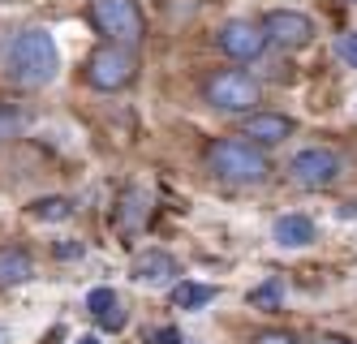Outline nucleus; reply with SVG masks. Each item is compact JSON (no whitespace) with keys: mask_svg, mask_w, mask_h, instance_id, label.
<instances>
[{"mask_svg":"<svg viewBox=\"0 0 357 344\" xmlns=\"http://www.w3.org/2000/svg\"><path fill=\"white\" fill-rule=\"evenodd\" d=\"M245 138L259 142V147H275V142L293 138V121L280 117V112H254V117L245 121Z\"/></svg>","mask_w":357,"mask_h":344,"instance_id":"obj_11","label":"nucleus"},{"mask_svg":"<svg viewBox=\"0 0 357 344\" xmlns=\"http://www.w3.org/2000/svg\"><path fill=\"white\" fill-rule=\"evenodd\" d=\"M314 344H353V340H349V336H319Z\"/></svg>","mask_w":357,"mask_h":344,"instance_id":"obj_21","label":"nucleus"},{"mask_svg":"<svg viewBox=\"0 0 357 344\" xmlns=\"http://www.w3.org/2000/svg\"><path fill=\"white\" fill-rule=\"evenodd\" d=\"M207 172H215L228 185H254V181L267 177V155L245 134L241 138H215L207 147Z\"/></svg>","mask_w":357,"mask_h":344,"instance_id":"obj_2","label":"nucleus"},{"mask_svg":"<svg viewBox=\"0 0 357 344\" xmlns=\"http://www.w3.org/2000/svg\"><path fill=\"white\" fill-rule=\"evenodd\" d=\"M340 57L357 65V35H349V39H340Z\"/></svg>","mask_w":357,"mask_h":344,"instance_id":"obj_20","label":"nucleus"},{"mask_svg":"<svg viewBox=\"0 0 357 344\" xmlns=\"http://www.w3.org/2000/svg\"><path fill=\"white\" fill-rule=\"evenodd\" d=\"M121 232L125 237H134V232H142V224H146V198L142 194H125L121 198Z\"/></svg>","mask_w":357,"mask_h":344,"instance_id":"obj_15","label":"nucleus"},{"mask_svg":"<svg viewBox=\"0 0 357 344\" xmlns=\"http://www.w3.org/2000/svg\"><path fill=\"white\" fill-rule=\"evenodd\" d=\"M202 95H207V103L220 112H250V117L263 103V87L254 82L245 69H215L207 77V87H202Z\"/></svg>","mask_w":357,"mask_h":344,"instance_id":"obj_4","label":"nucleus"},{"mask_svg":"<svg viewBox=\"0 0 357 344\" xmlns=\"http://www.w3.org/2000/svg\"><path fill=\"white\" fill-rule=\"evenodd\" d=\"M151 344H181V331H176V327H160V331H151Z\"/></svg>","mask_w":357,"mask_h":344,"instance_id":"obj_19","label":"nucleus"},{"mask_svg":"<svg viewBox=\"0 0 357 344\" xmlns=\"http://www.w3.org/2000/svg\"><path fill=\"white\" fill-rule=\"evenodd\" d=\"M69 216H73V207L65 198H43V202H35V220H69Z\"/></svg>","mask_w":357,"mask_h":344,"instance_id":"obj_17","label":"nucleus"},{"mask_svg":"<svg viewBox=\"0 0 357 344\" xmlns=\"http://www.w3.org/2000/svg\"><path fill=\"white\" fill-rule=\"evenodd\" d=\"M263 26H250V22H224L220 26V47L228 52L233 61H259L263 57Z\"/></svg>","mask_w":357,"mask_h":344,"instance_id":"obj_8","label":"nucleus"},{"mask_svg":"<svg viewBox=\"0 0 357 344\" xmlns=\"http://www.w3.org/2000/svg\"><path fill=\"white\" fill-rule=\"evenodd\" d=\"M134 73H138V57H134V47H121V43H104V47H95L91 57H86V82L95 91H125L134 82Z\"/></svg>","mask_w":357,"mask_h":344,"instance_id":"obj_5","label":"nucleus"},{"mask_svg":"<svg viewBox=\"0 0 357 344\" xmlns=\"http://www.w3.org/2000/svg\"><path fill=\"white\" fill-rule=\"evenodd\" d=\"M254 344H301L293 331H259L254 336Z\"/></svg>","mask_w":357,"mask_h":344,"instance_id":"obj_18","label":"nucleus"},{"mask_svg":"<svg viewBox=\"0 0 357 344\" xmlns=\"http://www.w3.org/2000/svg\"><path fill=\"white\" fill-rule=\"evenodd\" d=\"M5 65H9V77L17 87L26 91H39L56 77L61 69V52L52 43V35L43 31V26H26V31H17L5 47Z\"/></svg>","mask_w":357,"mask_h":344,"instance_id":"obj_1","label":"nucleus"},{"mask_svg":"<svg viewBox=\"0 0 357 344\" xmlns=\"http://www.w3.org/2000/svg\"><path fill=\"white\" fill-rule=\"evenodd\" d=\"M280 301H284V284H280V280H267V284H259L250 293V306H271L275 310Z\"/></svg>","mask_w":357,"mask_h":344,"instance_id":"obj_16","label":"nucleus"},{"mask_svg":"<svg viewBox=\"0 0 357 344\" xmlns=\"http://www.w3.org/2000/svg\"><path fill=\"white\" fill-rule=\"evenodd\" d=\"M211 301H215V288L211 284H198V280L172 284V306L176 310H202V306H211Z\"/></svg>","mask_w":357,"mask_h":344,"instance_id":"obj_14","label":"nucleus"},{"mask_svg":"<svg viewBox=\"0 0 357 344\" xmlns=\"http://www.w3.org/2000/svg\"><path fill=\"white\" fill-rule=\"evenodd\" d=\"M275 241L284 250H301L314 241V220L310 216H280L275 220Z\"/></svg>","mask_w":357,"mask_h":344,"instance_id":"obj_13","label":"nucleus"},{"mask_svg":"<svg viewBox=\"0 0 357 344\" xmlns=\"http://www.w3.org/2000/svg\"><path fill=\"white\" fill-rule=\"evenodd\" d=\"M263 35L275 47H305L310 35H314V22L305 13H297V9H271L263 17Z\"/></svg>","mask_w":357,"mask_h":344,"instance_id":"obj_7","label":"nucleus"},{"mask_svg":"<svg viewBox=\"0 0 357 344\" xmlns=\"http://www.w3.org/2000/svg\"><path fill=\"white\" fill-rule=\"evenodd\" d=\"M78 344H104V340H99V336H82Z\"/></svg>","mask_w":357,"mask_h":344,"instance_id":"obj_22","label":"nucleus"},{"mask_svg":"<svg viewBox=\"0 0 357 344\" xmlns=\"http://www.w3.org/2000/svg\"><path fill=\"white\" fill-rule=\"evenodd\" d=\"M86 310H91V319H95L99 331H121L125 323H130V314H125V306H121V297H116V288H91Z\"/></svg>","mask_w":357,"mask_h":344,"instance_id":"obj_10","label":"nucleus"},{"mask_svg":"<svg viewBox=\"0 0 357 344\" xmlns=\"http://www.w3.org/2000/svg\"><path fill=\"white\" fill-rule=\"evenodd\" d=\"M91 26L108 43H121V47H138L142 35H146L138 0H95L91 5Z\"/></svg>","mask_w":357,"mask_h":344,"instance_id":"obj_3","label":"nucleus"},{"mask_svg":"<svg viewBox=\"0 0 357 344\" xmlns=\"http://www.w3.org/2000/svg\"><path fill=\"white\" fill-rule=\"evenodd\" d=\"M130 276L134 284H181L176 276H181V267H176V258L164 254V250H146L130 262Z\"/></svg>","mask_w":357,"mask_h":344,"instance_id":"obj_9","label":"nucleus"},{"mask_svg":"<svg viewBox=\"0 0 357 344\" xmlns=\"http://www.w3.org/2000/svg\"><path fill=\"white\" fill-rule=\"evenodd\" d=\"M35 276V262L26 250H17V246H5L0 250V288H13V284H26Z\"/></svg>","mask_w":357,"mask_h":344,"instance_id":"obj_12","label":"nucleus"},{"mask_svg":"<svg viewBox=\"0 0 357 344\" xmlns=\"http://www.w3.org/2000/svg\"><path fill=\"white\" fill-rule=\"evenodd\" d=\"M340 172H344L340 155L327 151V147H305L289 160V177L297 185H305V190H327L331 181H340Z\"/></svg>","mask_w":357,"mask_h":344,"instance_id":"obj_6","label":"nucleus"}]
</instances>
